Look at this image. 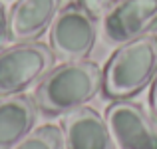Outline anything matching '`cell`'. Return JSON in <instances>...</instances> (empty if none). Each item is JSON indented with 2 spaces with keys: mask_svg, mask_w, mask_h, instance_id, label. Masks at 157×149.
<instances>
[{
  "mask_svg": "<svg viewBox=\"0 0 157 149\" xmlns=\"http://www.w3.org/2000/svg\"><path fill=\"white\" fill-rule=\"evenodd\" d=\"M78 2H80L94 18H104L105 12L109 10L117 0H78Z\"/></svg>",
  "mask_w": 157,
  "mask_h": 149,
  "instance_id": "11",
  "label": "cell"
},
{
  "mask_svg": "<svg viewBox=\"0 0 157 149\" xmlns=\"http://www.w3.org/2000/svg\"><path fill=\"white\" fill-rule=\"evenodd\" d=\"M104 72L88 60L64 62L50 70L34 92V103L46 115H66L101 92Z\"/></svg>",
  "mask_w": 157,
  "mask_h": 149,
  "instance_id": "1",
  "label": "cell"
},
{
  "mask_svg": "<svg viewBox=\"0 0 157 149\" xmlns=\"http://www.w3.org/2000/svg\"><path fill=\"white\" fill-rule=\"evenodd\" d=\"M52 66V48L40 42H16V46L0 50V97L20 94L46 76Z\"/></svg>",
  "mask_w": 157,
  "mask_h": 149,
  "instance_id": "3",
  "label": "cell"
},
{
  "mask_svg": "<svg viewBox=\"0 0 157 149\" xmlns=\"http://www.w3.org/2000/svg\"><path fill=\"white\" fill-rule=\"evenodd\" d=\"M157 24V0H117L104 16V36L111 44H125L145 36Z\"/></svg>",
  "mask_w": 157,
  "mask_h": 149,
  "instance_id": "6",
  "label": "cell"
},
{
  "mask_svg": "<svg viewBox=\"0 0 157 149\" xmlns=\"http://www.w3.org/2000/svg\"><path fill=\"white\" fill-rule=\"evenodd\" d=\"M62 0H18L8 12V40L34 42L52 26Z\"/></svg>",
  "mask_w": 157,
  "mask_h": 149,
  "instance_id": "8",
  "label": "cell"
},
{
  "mask_svg": "<svg viewBox=\"0 0 157 149\" xmlns=\"http://www.w3.org/2000/svg\"><path fill=\"white\" fill-rule=\"evenodd\" d=\"M149 103H151V111H153V117L157 119V74H155V78H153V86H151Z\"/></svg>",
  "mask_w": 157,
  "mask_h": 149,
  "instance_id": "13",
  "label": "cell"
},
{
  "mask_svg": "<svg viewBox=\"0 0 157 149\" xmlns=\"http://www.w3.org/2000/svg\"><path fill=\"white\" fill-rule=\"evenodd\" d=\"M12 149H66L64 135L58 125H42L22 137Z\"/></svg>",
  "mask_w": 157,
  "mask_h": 149,
  "instance_id": "10",
  "label": "cell"
},
{
  "mask_svg": "<svg viewBox=\"0 0 157 149\" xmlns=\"http://www.w3.org/2000/svg\"><path fill=\"white\" fill-rule=\"evenodd\" d=\"M36 123V103L26 96L0 97V149H12Z\"/></svg>",
  "mask_w": 157,
  "mask_h": 149,
  "instance_id": "9",
  "label": "cell"
},
{
  "mask_svg": "<svg viewBox=\"0 0 157 149\" xmlns=\"http://www.w3.org/2000/svg\"><path fill=\"white\" fill-rule=\"evenodd\" d=\"M6 40H8V14L0 2V50L6 44Z\"/></svg>",
  "mask_w": 157,
  "mask_h": 149,
  "instance_id": "12",
  "label": "cell"
},
{
  "mask_svg": "<svg viewBox=\"0 0 157 149\" xmlns=\"http://www.w3.org/2000/svg\"><path fill=\"white\" fill-rule=\"evenodd\" d=\"M157 74V36L145 34L121 44L104 68L101 92L109 99L139 94Z\"/></svg>",
  "mask_w": 157,
  "mask_h": 149,
  "instance_id": "2",
  "label": "cell"
},
{
  "mask_svg": "<svg viewBox=\"0 0 157 149\" xmlns=\"http://www.w3.org/2000/svg\"><path fill=\"white\" fill-rule=\"evenodd\" d=\"M60 129L66 149H113L109 127L92 107H78L62 117Z\"/></svg>",
  "mask_w": 157,
  "mask_h": 149,
  "instance_id": "7",
  "label": "cell"
},
{
  "mask_svg": "<svg viewBox=\"0 0 157 149\" xmlns=\"http://www.w3.org/2000/svg\"><path fill=\"white\" fill-rule=\"evenodd\" d=\"M105 123L119 149H157V125L137 103L115 99L105 109Z\"/></svg>",
  "mask_w": 157,
  "mask_h": 149,
  "instance_id": "5",
  "label": "cell"
},
{
  "mask_svg": "<svg viewBox=\"0 0 157 149\" xmlns=\"http://www.w3.org/2000/svg\"><path fill=\"white\" fill-rule=\"evenodd\" d=\"M96 44V18L80 2H70L50 26V48L64 62L86 60Z\"/></svg>",
  "mask_w": 157,
  "mask_h": 149,
  "instance_id": "4",
  "label": "cell"
}]
</instances>
